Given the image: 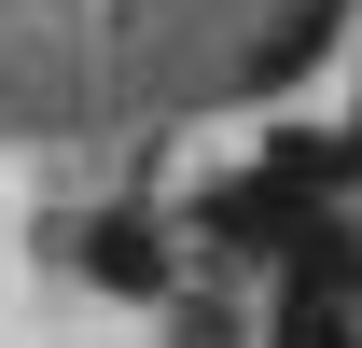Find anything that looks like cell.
Instances as JSON below:
<instances>
[{
	"label": "cell",
	"mask_w": 362,
	"mask_h": 348,
	"mask_svg": "<svg viewBox=\"0 0 362 348\" xmlns=\"http://www.w3.org/2000/svg\"><path fill=\"white\" fill-rule=\"evenodd\" d=\"M265 348H362V320H349V293H307L293 279V306L265 320Z\"/></svg>",
	"instance_id": "7a4b0ae2"
},
{
	"label": "cell",
	"mask_w": 362,
	"mask_h": 348,
	"mask_svg": "<svg viewBox=\"0 0 362 348\" xmlns=\"http://www.w3.org/2000/svg\"><path fill=\"white\" fill-rule=\"evenodd\" d=\"M349 139H362V126H349Z\"/></svg>",
	"instance_id": "3957f363"
},
{
	"label": "cell",
	"mask_w": 362,
	"mask_h": 348,
	"mask_svg": "<svg viewBox=\"0 0 362 348\" xmlns=\"http://www.w3.org/2000/svg\"><path fill=\"white\" fill-rule=\"evenodd\" d=\"M84 265L112 279V293H168V237H153L139 209H98L84 223Z\"/></svg>",
	"instance_id": "6da1fadb"
}]
</instances>
